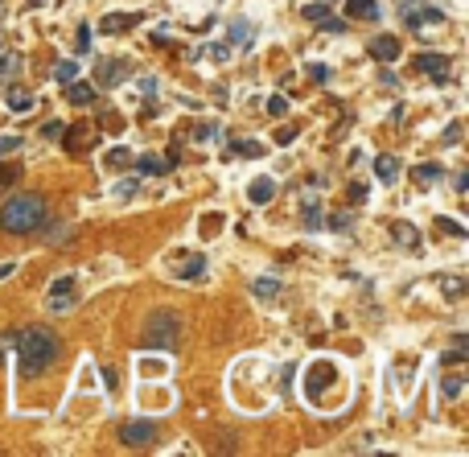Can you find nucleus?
<instances>
[{
  "label": "nucleus",
  "instance_id": "1",
  "mask_svg": "<svg viewBox=\"0 0 469 457\" xmlns=\"http://www.w3.org/2000/svg\"><path fill=\"white\" fill-rule=\"evenodd\" d=\"M17 350H21V375L25 379H37L42 371H49L54 362H58V355H62V342H58V334L54 330H46V326H29L25 334H17V342H13Z\"/></svg>",
  "mask_w": 469,
  "mask_h": 457
},
{
  "label": "nucleus",
  "instance_id": "2",
  "mask_svg": "<svg viewBox=\"0 0 469 457\" xmlns=\"http://www.w3.org/2000/svg\"><path fill=\"white\" fill-rule=\"evenodd\" d=\"M49 218V206L42 194H17V198H8L4 206H0V227L4 231H13V235H33V231H42Z\"/></svg>",
  "mask_w": 469,
  "mask_h": 457
},
{
  "label": "nucleus",
  "instance_id": "3",
  "mask_svg": "<svg viewBox=\"0 0 469 457\" xmlns=\"http://www.w3.org/2000/svg\"><path fill=\"white\" fill-rule=\"evenodd\" d=\"M177 338H182V317L173 309H157L148 321H144V342L148 350H173L177 346Z\"/></svg>",
  "mask_w": 469,
  "mask_h": 457
},
{
  "label": "nucleus",
  "instance_id": "4",
  "mask_svg": "<svg viewBox=\"0 0 469 457\" xmlns=\"http://www.w3.org/2000/svg\"><path fill=\"white\" fill-rule=\"evenodd\" d=\"M119 441L128 449H148V445H157V425L153 420H124L119 425Z\"/></svg>",
  "mask_w": 469,
  "mask_h": 457
},
{
  "label": "nucleus",
  "instance_id": "5",
  "mask_svg": "<svg viewBox=\"0 0 469 457\" xmlns=\"http://www.w3.org/2000/svg\"><path fill=\"white\" fill-rule=\"evenodd\" d=\"M416 71L428 74V78H437V83H445L449 78V58L445 54H416Z\"/></svg>",
  "mask_w": 469,
  "mask_h": 457
},
{
  "label": "nucleus",
  "instance_id": "6",
  "mask_svg": "<svg viewBox=\"0 0 469 457\" xmlns=\"http://www.w3.org/2000/svg\"><path fill=\"white\" fill-rule=\"evenodd\" d=\"M333 379V362H317L313 371H309V379H305V391H309V400H321V387Z\"/></svg>",
  "mask_w": 469,
  "mask_h": 457
},
{
  "label": "nucleus",
  "instance_id": "7",
  "mask_svg": "<svg viewBox=\"0 0 469 457\" xmlns=\"http://www.w3.org/2000/svg\"><path fill=\"white\" fill-rule=\"evenodd\" d=\"M346 17L354 21H375L379 17V0H346V8H342Z\"/></svg>",
  "mask_w": 469,
  "mask_h": 457
},
{
  "label": "nucleus",
  "instance_id": "8",
  "mask_svg": "<svg viewBox=\"0 0 469 457\" xmlns=\"http://www.w3.org/2000/svg\"><path fill=\"white\" fill-rule=\"evenodd\" d=\"M247 198H251L256 206H263V202H272V198H276V182H272V177H256V182L247 186Z\"/></svg>",
  "mask_w": 469,
  "mask_h": 457
},
{
  "label": "nucleus",
  "instance_id": "9",
  "mask_svg": "<svg viewBox=\"0 0 469 457\" xmlns=\"http://www.w3.org/2000/svg\"><path fill=\"white\" fill-rule=\"evenodd\" d=\"M371 54H375L379 62H396V58H399V42L383 33V37H375V42H371Z\"/></svg>",
  "mask_w": 469,
  "mask_h": 457
},
{
  "label": "nucleus",
  "instance_id": "10",
  "mask_svg": "<svg viewBox=\"0 0 469 457\" xmlns=\"http://www.w3.org/2000/svg\"><path fill=\"white\" fill-rule=\"evenodd\" d=\"M375 177L383 182V186H391V182L399 177V161H396V157H387V153L375 157Z\"/></svg>",
  "mask_w": 469,
  "mask_h": 457
},
{
  "label": "nucleus",
  "instance_id": "11",
  "mask_svg": "<svg viewBox=\"0 0 469 457\" xmlns=\"http://www.w3.org/2000/svg\"><path fill=\"white\" fill-rule=\"evenodd\" d=\"M66 99L71 103H78V107H87V103H95V87H87V83H66Z\"/></svg>",
  "mask_w": 469,
  "mask_h": 457
},
{
  "label": "nucleus",
  "instance_id": "12",
  "mask_svg": "<svg viewBox=\"0 0 469 457\" xmlns=\"http://www.w3.org/2000/svg\"><path fill=\"white\" fill-rule=\"evenodd\" d=\"M403 21L412 29H424V25H441V13L437 8H420V13H403Z\"/></svg>",
  "mask_w": 469,
  "mask_h": 457
},
{
  "label": "nucleus",
  "instance_id": "13",
  "mask_svg": "<svg viewBox=\"0 0 469 457\" xmlns=\"http://www.w3.org/2000/svg\"><path fill=\"white\" fill-rule=\"evenodd\" d=\"M21 74V54H8V46H4V54H0V78H17Z\"/></svg>",
  "mask_w": 469,
  "mask_h": 457
},
{
  "label": "nucleus",
  "instance_id": "14",
  "mask_svg": "<svg viewBox=\"0 0 469 457\" xmlns=\"http://www.w3.org/2000/svg\"><path fill=\"white\" fill-rule=\"evenodd\" d=\"M8 107H13V112H29V107H33V95H29V91H25V87H8Z\"/></svg>",
  "mask_w": 469,
  "mask_h": 457
},
{
  "label": "nucleus",
  "instance_id": "15",
  "mask_svg": "<svg viewBox=\"0 0 469 457\" xmlns=\"http://www.w3.org/2000/svg\"><path fill=\"white\" fill-rule=\"evenodd\" d=\"M182 280H202L206 276V256H194V260H186V268L177 272Z\"/></svg>",
  "mask_w": 469,
  "mask_h": 457
},
{
  "label": "nucleus",
  "instance_id": "16",
  "mask_svg": "<svg viewBox=\"0 0 469 457\" xmlns=\"http://www.w3.org/2000/svg\"><path fill=\"white\" fill-rule=\"evenodd\" d=\"M251 289H256V297H263V301H268V297H276V292H280V280H276V276H259Z\"/></svg>",
  "mask_w": 469,
  "mask_h": 457
},
{
  "label": "nucleus",
  "instance_id": "17",
  "mask_svg": "<svg viewBox=\"0 0 469 457\" xmlns=\"http://www.w3.org/2000/svg\"><path fill=\"white\" fill-rule=\"evenodd\" d=\"M54 78H58V83H74V78H78V62H71V58H62V62L54 66Z\"/></svg>",
  "mask_w": 469,
  "mask_h": 457
},
{
  "label": "nucleus",
  "instance_id": "18",
  "mask_svg": "<svg viewBox=\"0 0 469 457\" xmlns=\"http://www.w3.org/2000/svg\"><path fill=\"white\" fill-rule=\"evenodd\" d=\"M412 177H416V186H432V182H437V177H445V173H441V165H416Z\"/></svg>",
  "mask_w": 469,
  "mask_h": 457
},
{
  "label": "nucleus",
  "instance_id": "19",
  "mask_svg": "<svg viewBox=\"0 0 469 457\" xmlns=\"http://www.w3.org/2000/svg\"><path fill=\"white\" fill-rule=\"evenodd\" d=\"M136 169H141L144 177H157V173H165V161H161V157H141Z\"/></svg>",
  "mask_w": 469,
  "mask_h": 457
},
{
  "label": "nucleus",
  "instance_id": "20",
  "mask_svg": "<svg viewBox=\"0 0 469 457\" xmlns=\"http://www.w3.org/2000/svg\"><path fill=\"white\" fill-rule=\"evenodd\" d=\"M119 71H124L119 62H99V83H103V87H112V83H119V78H116Z\"/></svg>",
  "mask_w": 469,
  "mask_h": 457
},
{
  "label": "nucleus",
  "instance_id": "21",
  "mask_svg": "<svg viewBox=\"0 0 469 457\" xmlns=\"http://www.w3.org/2000/svg\"><path fill=\"white\" fill-rule=\"evenodd\" d=\"M231 42H239V49H247V42H251V25H247V21H234L231 25Z\"/></svg>",
  "mask_w": 469,
  "mask_h": 457
},
{
  "label": "nucleus",
  "instance_id": "22",
  "mask_svg": "<svg viewBox=\"0 0 469 457\" xmlns=\"http://www.w3.org/2000/svg\"><path fill=\"white\" fill-rule=\"evenodd\" d=\"M49 297H74V276H58L49 285Z\"/></svg>",
  "mask_w": 469,
  "mask_h": 457
},
{
  "label": "nucleus",
  "instance_id": "23",
  "mask_svg": "<svg viewBox=\"0 0 469 457\" xmlns=\"http://www.w3.org/2000/svg\"><path fill=\"white\" fill-rule=\"evenodd\" d=\"M305 227H309V231H317V227H321V206H317V202H305Z\"/></svg>",
  "mask_w": 469,
  "mask_h": 457
},
{
  "label": "nucleus",
  "instance_id": "24",
  "mask_svg": "<svg viewBox=\"0 0 469 457\" xmlns=\"http://www.w3.org/2000/svg\"><path fill=\"white\" fill-rule=\"evenodd\" d=\"M396 239L408 243V247H416V227H412V222H399V227H396Z\"/></svg>",
  "mask_w": 469,
  "mask_h": 457
},
{
  "label": "nucleus",
  "instance_id": "25",
  "mask_svg": "<svg viewBox=\"0 0 469 457\" xmlns=\"http://www.w3.org/2000/svg\"><path fill=\"white\" fill-rule=\"evenodd\" d=\"M329 17V8L326 4H305V21H313V25H321Z\"/></svg>",
  "mask_w": 469,
  "mask_h": 457
},
{
  "label": "nucleus",
  "instance_id": "26",
  "mask_svg": "<svg viewBox=\"0 0 469 457\" xmlns=\"http://www.w3.org/2000/svg\"><path fill=\"white\" fill-rule=\"evenodd\" d=\"M132 21H136V17H107V21H103V29H107V33H124Z\"/></svg>",
  "mask_w": 469,
  "mask_h": 457
},
{
  "label": "nucleus",
  "instance_id": "27",
  "mask_svg": "<svg viewBox=\"0 0 469 457\" xmlns=\"http://www.w3.org/2000/svg\"><path fill=\"white\" fill-rule=\"evenodd\" d=\"M441 285H445V292H449V297H461V292H465V280H461V276H445Z\"/></svg>",
  "mask_w": 469,
  "mask_h": 457
},
{
  "label": "nucleus",
  "instance_id": "28",
  "mask_svg": "<svg viewBox=\"0 0 469 457\" xmlns=\"http://www.w3.org/2000/svg\"><path fill=\"white\" fill-rule=\"evenodd\" d=\"M441 362H449V367L465 362V346H453V350H445V355H441Z\"/></svg>",
  "mask_w": 469,
  "mask_h": 457
},
{
  "label": "nucleus",
  "instance_id": "29",
  "mask_svg": "<svg viewBox=\"0 0 469 457\" xmlns=\"http://www.w3.org/2000/svg\"><path fill=\"white\" fill-rule=\"evenodd\" d=\"M461 387H465L461 375H449V379H445V396H449V400H453V396H461Z\"/></svg>",
  "mask_w": 469,
  "mask_h": 457
},
{
  "label": "nucleus",
  "instance_id": "30",
  "mask_svg": "<svg viewBox=\"0 0 469 457\" xmlns=\"http://www.w3.org/2000/svg\"><path fill=\"white\" fill-rule=\"evenodd\" d=\"M128 161H132L128 148H112V153H107V165H128Z\"/></svg>",
  "mask_w": 469,
  "mask_h": 457
},
{
  "label": "nucleus",
  "instance_id": "31",
  "mask_svg": "<svg viewBox=\"0 0 469 457\" xmlns=\"http://www.w3.org/2000/svg\"><path fill=\"white\" fill-rule=\"evenodd\" d=\"M437 227H441L445 235H465V227H461V222H453V218H437Z\"/></svg>",
  "mask_w": 469,
  "mask_h": 457
},
{
  "label": "nucleus",
  "instance_id": "32",
  "mask_svg": "<svg viewBox=\"0 0 469 457\" xmlns=\"http://www.w3.org/2000/svg\"><path fill=\"white\" fill-rule=\"evenodd\" d=\"M17 148H21V136H0V157H4V153H17Z\"/></svg>",
  "mask_w": 469,
  "mask_h": 457
},
{
  "label": "nucleus",
  "instance_id": "33",
  "mask_svg": "<svg viewBox=\"0 0 469 457\" xmlns=\"http://www.w3.org/2000/svg\"><path fill=\"white\" fill-rule=\"evenodd\" d=\"M284 107H288V99H284V95H272V99H268V112H272V116H284Z\"/></svg>",
  "mask_w": 469,
  "mask_h": 457
},
{
  "label": "nucleus",
  "instance_id": "34",
  "mask_svg": "<svg viewBox=\"0 0 469 457\" xmlns=\"http://www.w3.org/2000/svg\"><path fill=\"white\" fill-rule=\"evenodd\" d=\"M239 153H243V157H263V145H256V141H243V145H239Z\"/></svg>",
  "mask_w": 469,
  "mask_h": 457
},
{
  "label": "nucleus",
  "instance_id": "35",
  "mask_svg": "<svg viewBox=\"0 0 469 457\" xmlns=\"http://www.w3.org/2000/svg\"><path fill=\"white\" fill-rule=\"evenodd\" d=\"M78 54H87V49H91V29H87V25H83V29H78Z\"/></svg>",
  "mask_w": 469,
  "mask_h": 457
},
{
  "label": "nucleus",
  "instance_id": "36",
  "mask_svg": "<svg viewBox=\"0 0 469 457\" xmlns=\"http://www.w3.org/2000/svg\"><path fill=\"white\" fill-rule=\"evenodd\" d=\"M288 141H297V128H292V124H284L280 132H276V145H288Z\"/></svg>",
  "mask_w": 469,
  "mask_h": 457
},
{
  "label": "nucleus",
  "instance_id": "37",
  "mask_svg": "<svg viewBox=\"0 0 469 457\" xmlns=\"http://www.w3.org/2000/svg\"><path fill=\"white\" fill-rule=\"evenodd\" d=\"M329 227H333V231H346V227H350V215H329Z\"/></svg>",
  "mask_w": 469,
  "mask_h": 457
},
{
  "label": "nucleus",
  "instance_id": "38",
  "mask_svg": "<svg viewBox=\"0 0 469 457\" xmlns=\"http://www.w3.org/2000/svg\"><path fill=\"white\" fill-rule=\"evenodd\" d=\"M457 141H461V128H457V124H449V128H445V145H457Z\"/></svg>",
  "mask_w": 469,
  "mask_h": 457
},
{
  "label": "nucleus",
  "instance_id": "39",
  "mask_svg": "<svg viewBox=\"0 0 469 457\" xmlns=\"http://www.w3.org/2000/svg\"><path fill=\"white\" fill-rule=\"evenodd\" d=\"M42 132H46L49 141H58V136H62V124H46V128H42Z\"/></svg>",
  "mask_w": 469,
  "mask_h": 457
},
{
  "label": "nucleus",
  "instance_id": "40",
  "mask_svg": "<svg viewBox=\"0 0 469 457\" xmlns=\"http://www.w3.org/2000/svg\"><path fill=\"white\" fill-rule=\"evenodd\" d=\"M309 78H329V71L321 66V62H317V66H309Z\"/></svg>",
  "mask_w": 469,
  "mask_h": 457
},
{
  "label": "nucleus",
  "instance_id": "41",
  "mask_svg": "<svg viewBox=\"0 0 469 457\" xmlns=\"http://www.w3.org/2000/svg\"><path fill=\"white\" fill-rule=\"evenodd\" d=\"M13 272H17V264H0V280H8Z\"/></svg>",
  "mask_w": 469,
  "mask_h": 457
},
{
  "label": "nucleus",
  "instance_id": "42",
  "mask_svg": "<svg viewBox=\"0 0 469 457\" xmlns=\"http://www.w3.org/2000/svg\"><path fill=\"white\" fill-rule=\"evenodd\" d=\"M13 182H17V177H13V173H4V169H0V190H4V186H13Z\"/></svg>",
  "mask_w": 469,
  "mask_h": 457
},
{
  "label": "nucleus",
  "instance_id": "43",
  "mask_svg": "<svg viewBox=\"0 0 469 457\" xmlns=\"http://www.w3.org/2000/svg\"><path fill=\"white\" fill-rule=\"evenodd\" d=\"M0 54H4V42H0Z\"/></svg>",
  "mask_w": 469,
  "mask_h": 457
}]
</instances>
